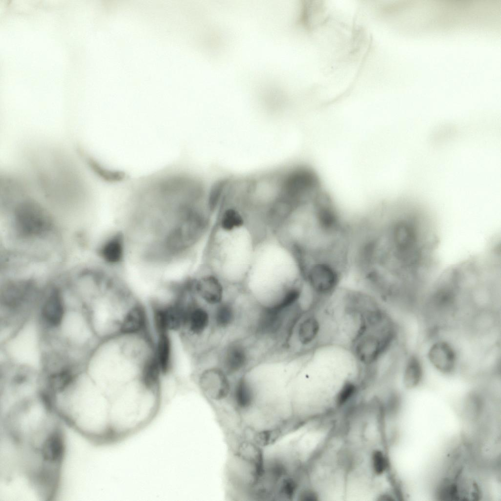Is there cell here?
<instances>
[{
  "label": "cell",
  "mask_w": 501,
  "mask_h": 501,
  "mask_svg": "<svg viewBox=\"0 0 501 501\" xmlns=\"http://www.w3.org/2000/svg\"><path fill=\"white\" fill-rule=\"evenodd\" d=\"M87 161L94 173L105 182H119L124 181L126 178V174L123 171L107 169L91 157L87 158Z\"/></svg>",
  "instance_id": "9a60e30c"
},
{
  "label": "cell",
  "mask_w": 501,
  "mask_h": 501,
  "mask_svg": "<svg viewBox=\"0 0 501 501\" xmlns=\"http://www.w3.org/2000/svg\"><path fill=\"white\" fill-rule=\"evenodd\" d=\"M243 224V220L241 215L237 211L232 208H229L225 211L221 220L222 227L227 230H230L235 228L239 227Z\"/></svg>",
  "instance_id": "e0dca14e"
},
{
  "label": "cell",
  "mask_w": 501,
  "mask_h": 501,
  "mask_svg": "<svg viewBox=\"0 0 501 501\" xmlns=\"http://www.w3.org/2000/svg\"><path fill=\"white\" fill-rule=\"evenodd\" d=\"M377 230L368 267L386 285L407 294L425 292L436 277L439 244L436 226L429 215L405 211Z\"/></svg>",
  "instance_id": "6da1fadb"
},
{
  "label": "cell",
  "mask_w": 501,
  "mask_h": 501,
  "mask_svg": "<svg viewBox=\"0 0 501 501\" xmlns=\"http://www.w3.org/2000/svg\"><path fill=\"white\" fill-rule=\"evenodd\" d=\"M215 306L211 312L212 327L223 331L230 329L235 325L239 316L235 307L228 302H222Z\"/></svg>",
  "instance_id": "4fadbf2b"
},
{
  "label": "cell",
  "mask_w": 501,
  "mask_h": 501,
  "mask_svg": "<svg viewBox=\"0 0 501 501\" xmlns=\"http://www.w3.org/2000/svg\"><path fill=\"white\" fill-rule=\"evenodd\" d=\"M212 327L211 312L196 303L186 304L183 325L180 334L185 343L194 347Z\"/></svg>",
  "instance_id": "277c9868"
},
{
  "label": "cell",
  "mask_w": 501,
  "mask_h": 501,
  "mask_svg": "<svg viewBox=\"0 0 501 501\" xmlns=\"http://www.w3.org/2000/svg\"><path fill=\"white\" fill-rule=\"evenodd\" d=\"M154 354L163 376H168L173 367V347L171 334L156 335L154 342Z\"/></svg>",
  "instance_id": "8fae6325"
},
{
  "label": "cell",
  "mask_w": 501,
  "mask_h": 501,
  "mask_svg": "<svg viewBox=\"0 0 501 501\" xmlns=\"http://www.w3.org/2000/svg\"><path fill=\"white\" fill-rule=\"evenodd\" d=\"M195 290L201 299L209 305L216 306L222 302L223 287L218 280L213 276L199 279L196 284Z\"/></svg>",
  "instance_id": "7c38bea8"
},
{
  "label": "cell",
  "mask_w": 501,
  "mask_h": 501,
  "mask_svg": "<svg viewBox=\"0 0 501 501\" xmlns=\"http://www.w3.org/2000/svg\"><path fill=\"white\" fill-rule=\"evenodd\" d=\"M423 375V367L420 359L415 355L409 356L403 371L404 385L407 388H414L421 384Z\"/></svg>",
  "instance_id": "5bb4252c"
},
{
  "label": "cell",
  "mask_w": 501,
  "mask_h": 501,
  "mask_svg": "<svg viewBox=\"0 0 501 501\" xmlns=\"http://www.w3.org/2000/svg\"><path fill=\"white\" fill-rule=\"evenodd\" d=\"M17 214L20 227L24 233L37 234L49 227L48 219L41 207L31 201L21 203L17 208Z\"/></svg>",
  "instance_id": "ba28073f"
},
{
  "label": "cell",
  "mask_w": 501,
  "mask_h": 501,
  "mask_svg": "<svg viewBox=\"0 0 501 501\" xmlns=\"http://www.w3.org/2000/svg\"><path fill=\"white\" fill-rule=\"evenodd\" d=\"M251 355L248 344L235 339L227 343L219 357V365L230 377L240 374L250 365Z\"/></svg>",
  "instance_id": "5b68a950"
},
{
  "label": "cell",
  "mask_w": 501,
  "mask_h": 501,
  "mask_svg": "<svg viewBox=\"0 0 501 501\" xmlns=\"http://www.w3.org/2000/svg\"><path fill=\"white\" fill-rule=\"evenodd\" d=\"M230 378L219 365L203 367L197 374L199 387L213 403L217 411L228 403L232 386Z\"/></svg>",
  "instance_id": "3957f363"
},
{
  "label": "cell",
  "mask_w": 501,
  "mask_h": 501,
  "mask_svg": "<svg viewBox=\"0 0 501 501\" xmlns=\"http://www.w3.org/2000/svg\"><path fill=\"white\" fill-rule=\"evenodd\" d=\"M170 231L166 240L167 249L178 252L186 249L195 241L201 228V221L196 215L187 216Z\"/></svg>",
  "instance_id": "52a82bcc"
},
{
  "label": "cell",
  "mask_w": 501,
  "mask_h": 501,
  "mask_svg": "<svg viewBox=\"0 0 501 501\" xmlns=\"http://www.w3.org/2000/svg\"><path fill=\"white\" fill-rule=\"evenodd\" d=\"M397 336L394 321L377 329H369L352 344L356 362L365 370L375 372L377 365L392 348Z\"/></svg>",
  "instance_id": "7a4b0ae2"
},
{
  "label": "cell",
  "mask_w": 501,
  "mask_h": 501,
  "mask_svg": "<svg viewBox=\"0 0 501 501\" xmlns=\"http://www.w3.org/2000/svg\"><path fill=\"white\" fill-rule=\"evenodd\" d=\"M149 319L143 306L139 303L131 305L121 318L117 337L149 335Z\"/></svg>",
  "instance_id": "9c48e42d"
},
{
  "label": "cell",
  "mask_w": 501,
  "mask_h": 501,
  "mask_svg": "<svg viewBox=\"0 0 501 501\" xmlns=\"http://www.w3.org/2000/svg\"><path fill=\"white\" fill-rule=\"evenodd\" d=\"M289 312L278 310L272 305L262 307L254 319L253 331L260 338H274L284 333Z\"/></svg>",
  "instance_id": "8992f818"
},
{
  "label": "cell",
  "mask_w": 501,
  "mask_h": 501,
  "mask_svg": "<svg viewBox=\"0 0 501 501\" xmlns=\"http://www.w3.org/2000/svg\"><path fill=\"white\" fill-rule=\"evenodd\" d=\"M427 357L431 365L443 374H451L456 368L457 352L454 346L445 340L433 342L428 351Z\"/></svg>",
  "instance_id": "30bf717a"
},
{
  "label": "cell",
  "mask_w": 501,
  "mask_h": 501,
  "mask_svg": "<svg viewBox=\"0 0 501 501\" xmlns=\"http://www.w3.org/2000/svg\"><path fill=\"white\" fill-rule=\"evenodd\" d=\"M101 254L104 260L110 263H116L122 258L123 247L122 238L115 236L108 241L103 246Z\"/></svg>",
  "instance_id": "2e32d148"
}]
</instances>
